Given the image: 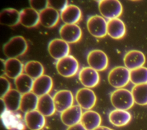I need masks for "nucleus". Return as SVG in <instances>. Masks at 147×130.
I'll use <instances>...</instances> for the list:
<instances>
[{
    "label": "nucleus",
    "instance_id": "obj_26",
    "mask_svg": "<svg viewBox=\"0 0 147 130\" xmlns=\"http://www.w3.org/2000/svg\"><path fill=\"white\" fill-rule=\"evenodd\" d=\"M131 119V114L125 110L115 109L111 111L109 115V121L116 127H123L127 125Z\"/></svg>",
    "mask_w": 147,
    "mask_h": 130
},
{
    "label": "nucleus",
    "instance_id": "obj_24",
    "mask_svg": "<svg viewBox=\"0 0 147 130\" xmlns=\"http://www.w3.org/2000/svg\"><path fill=\"white\" fill-rule=\"evenodd\" d=\"M36 110L45 117L53 115L56 111L53 97L49 94L40 97Z\"/></svg>",
    "mask_w": 147,
    "mask_h": 130
},
{
    "label": "nucleus",
    "instance_id": "obj_4",
    "mask_svg": "<svg viewBox=\"0 0 147 130\" xmlns=\"http://www.w3.org/2000/svg\"><path fill=\"white\" fill-rule=\"evenodd\" d=\"M98 9L102 16L108 20L118 18L123 11L122 5L118 0L99 1Z\"/></svg>",
    "mask_w": 147,
    "mask_h": 130
},
{
    "label": "nucleus",
    "instance_id": "obj_8",
    "mask_svg": "<svg viewBox=\"0 0 147 130\" xmlns=\"http://www.w3.org/2000/svg\"><path fill=\"white\" fill-rule=\"evenodd\" d=\"M75 99L82 109L88 111L92 109L96 102V96L94 92L88 88H82L78 90Z\"/></svg>",
    "mask_w": 147,
    "mask_h": 130
},
{
    "label": "nucleus",
    "instance_id": "obj_18",
    "mask_svg": "<svg viewBox=\"0 0 147 130\" xmlns=\"http://www.w3.org/2000/svg\"><path fill=\"white\" fill-rule=\"evenodd\" d=\"M107 33L111 38L119 40L126 34V26L119 18H114L107 21Z\"/></svg>",
    "mask_w": 147,
    "mask_h": 130
},
{
    "label": "nucleus",
    "instance_id": "obj_30",
    "mask_svg": "<svg viewBox=\"0 0 147 130\" xmlns=\"http://www.w3.org/2000/svg\"><path fill=\"white\" fill-rule=\"evenodd\" d=\"M131 92L134 103L140 105H147V84L134 85Z\"/></svg>",
    "mask_w": 147,
    "mask_h": 130
},
{
    "label": "nucleus",
    "instance_id": "obj_11",
    "mask_svg": "<svg viewBox=\"0 0 147 130\" xmlns=\"http://www.w3.org/2000/svg\"><path fill=\"white\" fill-rule=\"evenodd\" d=\"M56 111L62 113L73 105L74 96L72 93L66 89L57 91L53 97Z\"/></svg>",
    "mask_w": 147,
    "mask_h": 130
},
{
    "label": "nucleus",
    "instance_id": "obj_31",
    "mask_svg": "<svg viewBox=\"0 0 147 130\" xmlns=\"http://www.w3.org/2000/svg\"><path fill=\"white\" fill-rule=\"evenodd\" d=\"M130 81L135 85L147 84V68L142 66L130 70Z\"/></svg>",
    "mask_w": 147,
    "mask_h": 130
},
{
    "label": "nucleus",
    "instance_id": "obj_2",
    "mask_svg": "<svg viewBox=\"0 0 147 130\" xmlns=\"http://www.w3.org/2000/svg\"><path fill=\"white\" fill-rule=\"evenodd\" d=\"M110 101L115 109L125 111L130 109L134 104L131 92L124 88L114 90L111 93Z\"/></svg>",
    "mask_w": 147,
    "mask_h": 130
},
{
    "label": "nucleus",
    "instance_id": "obj_16",
    "mask_svg": "<svg viewBox=\"0 0 147 130\" xmlns=\"http://www.w3.org/2000/svg\"><path fill=\"white\" fill-rule=\"evenodd\" d=\"M24 121L30 130H41L45 125V116L37 110L25 113Z\"/></svg>",
    "mask_w": 147,
    "mask_h": 130
},
{
    "label": "nucleus",
    "instance_id": "obj_35",
    "mask_svg": "<svg viewBox=\"0 0 147 130\" xmlns=\"http://www.w3.org/2000/svg\"><path fill=\"white\" fill-rule=\"evenodd\" d=\"M1 84V98L4 96L11 89V84L9 81L3 76L0 77Z\"/></svg>",
    "mask_w": 147,
    "mask_h": 130
},
{
    "label": "nucleus",
    "instance_id": "obj_34",
    "mask_svg": "<svg viewBox=\"0 0 147 130\" xmlns=\"http://www.w3.org/2000/svg\"><path fill=\"white\" fill-rule=\"evenodd\" d=\"M67 0H51L49 1V6L53 8L59 12L63 11L68 5Z\"/></svg>",
    "mask_w": 147,
    "mask_h": 130
},
{
    "label": "nucleus",
    "instance_id": "obj_29",
    "mask_svg": "<svg viewBox=\"0 0 147 130\" xmlns=\"http://www.w3.org/2000/svg\"><path fill=\"white\" fill-rule=\"evenodd\" d=\"M25 73L34 80L44 74V68L41 62L32 60L28 61L24 65Z\"/></svg>",
    "mask_w": 147,
    "mask_h": 130
},
{
    "label": "nucleus",
    "instance_id": "obj_5",
    "mask_svg": "<svg viewBox=\"0 0 147 130\" xmlns=\"http://www.w3.org/2000/svg\"><path fill=\"white\" fill-rule=\"evenodd\" d=\"M79 67L78 60L70 55L57 60L56 62V69L58 73L64 77L75 76L78 72Z\"/></svg>",
    "mask_w": 147,
    "mask_h": 130
},
{
    "label": "nucleus",
    "instance_id": "obj_27",
    "mask_svg": "<svg viewBox=\"0 0 147 130\" xmlns=\"http://www.w3.org/2000/svg\"><path fill=\"white\" fill-rule=\"evenodd\" d=\"M39 97L32 92L22 95L20 110L26 113L37 109Z\"/></svg>",
    "mask_w": 147,
    "mask_h": 130
},
{
    "label": "nucleus",
    "instance_id": "obj_38",
    "mask_svg": "<svg viewBox=\"0 0 147 130\" xmlns=\"http://www.w3.org/2000/svg\"><path fill=\"white\" fill-rule=\"evenodd\" d=\"M93 130H113L112 129H111L110 128H109L107 127H105V126H99L96 128H95Z\"/></svg>",
    "mask_w": 147,
    "mask_h": 130
},
{
    "label": "nucleus",
    "instance_id": "obj_21",
    "mask_svg": "<svg viewBox=\"0 0 147 130\" xmlns=\"http://www.w3.org/2000/svg\"><path fill=\"white\" fill-rule=\"evenodd\" d=\"M40 23V14L31 7L20 11V23L26 27H33Z\"/></svg>",
    "mask_w": 147,
    "mask_h": 130
},
{
    "label": "nucleus",
    "instance_id": "obj_7",
    "mask_svg": "<svg viewBox=\"0 0 147 130\" xmlns=\"http://www.w3.org/2000/svg\"><path fill=\"white\" fill-rule=\"evenodd\" d=\"M87 61L89 66L98 72L106 69L109 64L107 55L99 49H94L89 52L87 56Z\"/></svg>",
    "mask_w": 147,
    "mask_h": 130
},
{
    "label": "nucleus",
    "instance_id": "obj_1",
    "mask_svg": "<svg viewBox=\"0 0 147 130\" xmlns=\"http://www.w3.org/2000/svg\"><path fill=\"white\" fill-rule=\"evenodd\" d=\"M28 46L24 37L17 36L11 38L3 46V52L8 58H17L24 54Z\"/></svg>",
    "mask_w": 147,
    "mask_h": 130
},
{
    "label": "nucleus",
    "instance_id": "obj_17",
    "mask_svg": "<svg viewBox=\"0 0 147 130\" xmlns=\"http://www.w3.org/2000/svg\"><path fill=\"white\" fill-rule=\"evenodd\" d=\"M22 94L17 89H11L4 96L1 98L7 111L16 112L20 109Z\"/></svg>",
    "mask_w": 147,
    "mask_h": 130
},
{
    "label": "nucleus",
    "instance_id": "obj_13",
    "mask_svg": "<svg viewBox=\"0 0 147 130\" xmlns=\"http://www.w3.org/2000/svg\"><path fill=\"white\" fill-rule=\"evenodd\" d=\"M145 61L144 54L142 52L137 50H131L127 52L123 57L125 66L129 70L143 66Z\"/></svg>",
    "mask_w": 147,
    "mask_h": 130
},
{
    "label": "nucleus",
    "instance_id": "obj_9",
    "mask_svg": "<svg viewBox=\"0 0 147 130\" xmlns=\"http://www.w3.org/2000/svg\"><path fill=\"white\" fill-rule=\"evenodd\" d=\"M48 50L50 56L57 61L68 56L70 52V49L69 44L62 39L55 38L49 42Z\"/></svg>",
    "mask_w": 147,
    "mask_h": 130
},
{
    "label": "nucleus",
    "instance_id": "obj_33",
    "mask_svg": "<svg viewBox=\"0 0 147 130\" xmlns=\"http://www.w3.org/2000/svg\"><path fill=\"white\" fill-rule=\"evenodd\" d=\"M31 8L38 13L44 10L49 6V1L47 0H31L29 1Z\"/></svg>",
    "mask_w": 147,
    "mask_h": 130
},
{
    "label": "nucleus",
    "instance_id": "obj_23",
    "mask_svg": "<svg viewBox=\"0 0 147 130\" xmlns=\"http://www.w3.org/2000/svg\"><path fill=\"white\" fill-rule=\"evenodd\" d=\"M102 122L100 115L92 110L86 111L83 113L80 123L87 130H93L99 127Z\"/></svg>",
    "mask_w": 147,
    "mask_h": 130
},
{
    "label": "nucleus",
    "instance_id": "obj_37",
    "mask_svg": "<svg viewBox=\"0 0 147 130\" xmlns=\"http://www.w3.org/2000/svg\"><path fill=\"white\" fill-rule=\"evenodd\" d=\"M5 60L1 59V76H3V74H5Z\"/></svg>",
    "mask_w": 147,
    "mask_h": 130
},
{
    "label": "nucleus",
    "instance_id": "obj_14",
    "mask_svg": "<svg viewBox=\"0 0 147 130\" xmlns=\"http://www.w3.org/2000/svg\"><path fill=\"white\" fill-rule=\"evenodd\" d=\"M82 115V108L75 105L61 113L60 119L64 125L69 127L80 123Z\"/></svg>",
    "mask_w": 147,
    "mask_h": 130
},
{
    "label": "nucleus",
    "instance_id": "obj_22",
    "mask_svg": "<svg viewBox=\"0 0 147 130\" xmlns=\"http://www.w3.org/2000/svg\"><path fill=\"white\" fill-rule=\"evenodd\" d=\"M24 70V65L18 58H7L5 62V75L11 79H16Z\"/></svg>",
    "mask_w": 147,
    "mask_h": 130
},
{
    "label": "nucleus",
    "instance_id": "obj_25",
    "mask_svg": "<svg viewBox=\"0 0 147 130\" xmlns=\"http://www.w3.org/2000/svg\"><path fill=\"white\" fill-rule=\"evenodd\" d=\"M0 23L8 26H14L20 23V11L13 8H7L0 13Z\"/></svg>",
    "mask_w": 147,
    "mask_h": 130
},
{
    "label": "nucleus",
    "instance_id": "obj_3",
    "mask_svg": "<svg viewBox=\"0 0 147 130\" xmlns=\"http://www.w3.org/2000/svg\"><path fill=\"white\" fill-rule=\"evenodd\" d=\"M108 81L113 87L120 89L125 86L130 81V70L125 66H116L109 73Z\"/></svg>",
    "mask_w": 147,
    "mask_h": 130
},
{
    "label": "nucleus",
    "instance_id": "obj_15",
    "mask_svg": "<svg viewBox=\"0 0 147 130\" xmlns=\"http://www.w3.org/2000/svg\"><path fill=\"white\" fill-rule=\"evenodd\" d=\"M52 87V78L48 75L43 74L34 80L32 92L40 97L48 94Z\"/></svg>",
    "mask_w": 147,
    "mask_h": 130
},
{
    "label": "nucleus",
    "instance_id": "obj_32",
    "mask_svg": "<svg viewBox=\"0 0 147 130\" xmlns=\"http://www.w3.org/2000/svg\"><path fill=\"white\" fill-rule=\"evenodd\" d=\"M13 113V112L7 110L2 112L1 116H3L4 117V119L3 120V124L9 128H16L20 124L18 117L16 116Z\"/></svg>",
    "mask_w": 147,
    "mask_h": 130
},
{
    "label": "nucleus",
    "instance_id": "obj_36",
    "mask_svg": "<svg viewBox=\"0 0 147 130\" xmlns=\"http://www.w3.org/2000/svg\"><path fill=\"white\" fill-rule=\"evenodd\" d=\"M66 130H87V129L80 123H79L75 125L68 127Z\"/></svg>",
    "mask_w": 147,
    "mask_h": 130
},
{
    "label": "nucleus",
    "instance_id": "obj_19",
    "mask_svg": "<svg viewBox=\"0 0 147 130\" xmlns=\"http://www.w3.org/2000/svg\"><path fill=\"white\" fill-rule=\"evenodd\" d=\"M40 23L45 27L51 28L57 25L60 17V14L56 10L48 6L39 13Z\"/></svg>",
    "mask_w": 147,
    "mask_h": 130
},
{
    "label": "nucleus",
    "instance_id": "obj_28",
    "mask_svg": "<svg viewBox=\"0 0 147 130\" xmlns=\"http://www.w3.org/2000/svg\"><path fill=\"white\" fill-rule=\"evenodd\" d=\"M34 80L25 73H22L14 80L16 89L22 94L32 92Z\"/></svg>",
    "mask_w": 147,
    "mask_h": 130
},
{
    "label": "nucleus",
    "instance_id": "obj_12",
    "mask_svg": "<svg viewBox=\"0 0 147 130\" xmlns=\"http://www.w3.org/2000/svg\"><path fill=\"white\" fill-rule=\"evenodd\" d=\"M78 77L81 84L88 88L96 86L100 80L98 71L90 66L83 67L79 72Z\"/></svg>",
    "mask_w": 147,
    "mask_h": 130
},
{
    "label": "nucleus",
    "instance_id": "obj_10",
    "mask_svg": "<svg viewBox=\"0 0 147 130\" xmlns=\"http://www.w3.org/2000/svg\"><path fill=\"white\" fill-rule=\"evenodd\" d=\"M61 39L68 44L78 42L82 36L81 28L76 24H64L59 29Z\"/></svg>",
    "mask_w": 147,
    "mask_h": 130
},
{
    "label": "nucleus",
    "instance_id": "obj_6",
    "mask_svg": "<svg viewBox=\"0 0 147 130\" xmlns=\"http://www.w3.org/2000/svg\"><path fill=\"white\" fill-rule=\"evenodd\" d=\"M87 28L89 33L96 38H103L107 33V21L102 16L93 15L87 21Z\"/></svg>",
    "mask_w": 147,
    "mask_h": 130
},
{
    "label": "nucleus",
    "instance_id": "obj_20",
    "mask_svg": "<svg viewBox=\"0 0 147 130\" xmlns=\"http://www.w3.org/2000/svg\"><path fill=\"white\" fill-rule=\"evenodd\" d=\"M82 11L74 5H68L60 12V18L64 24H76L82 18Z\"/></svg>",
    "mask_w": 147,
    "mask_h": 130
}]
</instances>
